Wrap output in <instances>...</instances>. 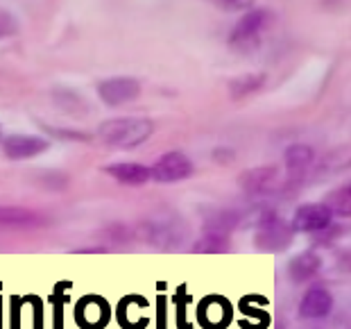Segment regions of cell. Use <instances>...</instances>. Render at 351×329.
I'll return each instance as SVG.
<instances>
[{"mask_svg":"<svg viewBox=\"0 0 351 329\" xmlns=\"http://www.w3.org/2000/svg\"><path fill=\"white\" fill-rule=\"evenodd\" d=\"M152 132L154 123L150 118H111L98 127L100 141H104L107 146L123 148V150L143 146L152 137Z\"/></svg>","mask_w":351,"mask_h":329,"instance_id":"obj_1","label":"cell"},{"mask_svg":"<svg viewBox=\"0 0 351 329\" xmlns=\"http://www.w3.org/2000/svg\"><path fill=\"white\" fill-rule=\"evenodd\" d=\"M141 231L156 248H173V245L184 241L186 234H189V227H186V220L177 212L161 209V212H154L150 218H145Z\"/></svg>","mask_w":351,"mask_h":329,"instance_id":"obj_2","label":"cell"},{"mask_svg":"<svg viewBox=\"0 0 351 329\" xmlns=\"http://www.w3.org/2000/svg\"><path fill=\"white\" fill-rule=\"evenodd\" d=\"M272 14L267 10H250L245 16L238 21L236 27L229 34V46L243 55H252L254 50L261 48V34L270 25Z\"/></svg>","mask_w":351,"mask_h":329,"instance_id":"obj_3","label":"cell"},{"mask_svg":"<svg viewBox=\"0 0 351 329\" xmlns=\"http://www.w3.org/2000/svg\"><path fill=\"white\" fill-rule=\"evenodd\" d=\"M293 227L290 223L281 220L270 209H263L256 216V245L267 252H281L293 241Z\"/></svg>","mask_w":351,"mask_h":329,"instance_id":"obj_4","label":"cell"},{"mask_svg":"<svg viewBox=\"0 0 351 329\" xmlns=\"http://www.w3.org/2000/svg\"><path fill=\"white\" fill-rule=\"evenodd\" d=\"M193 170H195V166H193L189 155L182 150H170L154 161V166L150 168V179L159 184H173V182H182V179H189L193 175Z\"/></svg>","mask_w":351,"mask_h":329,"instance_id":"obj_5","label":"cell"},{"mask_svg":"<svg viewBox=\"0 0 351 329\" xmlns=\"http://www.w3.org/2000/svg\"><path fill=\"white\" fill-rule=\"evenodd\" d=\"M141 95V82L130 76L104 78L98 82V98L109 107H121Z\"/></svg>","mask_w":351,"mask_h":329,"instance_id":"obj_6","label":"cell"},{"mask_svg":"<svg viewBox=\"0 0 351 329\" xmlns=\"http://www.w3.org/2000/svg\"><path fill=\"white\" fill-rule=\"evenodd\" d=\"M50 148V144L43 137H34V134H7L3 139V155L7 159L23 161V159H34V157L43 155Z\"/></svg>","mask_w":351,"mask_h":329,"instance_id":"obj_7","label":"cell"},{"mask_svg":"<svg viewBox=\"0 0 351 329\" xmlns=\"http://www.w3.org/2000/svg\"><path fill=\"white\" fill-rule=\"evenodd\" d=\"M331 220L333 214L328 212L324 203H311L297 207L293 220H290V227H293V231H300V234H317V231L331 225Z\"/></svg>","mask_w":351,"mask_h":329,"instance_id":"obj_8","label":"cell"},{"mask_svg":"<svg viewBox=\"0 0 351 329\" xmlns=\"http://www.w3.org/2000/svg\"><path fill=\"white\" fill-rule=\"evenodd\" d=\"M333 309V295L322 286H313L304 293L300 302V316L308 320L326 318Z\"/></svg>","mask_w":351,"mask_h":329,"instance_id":"obj_9","label":"cell"},{"mask_svg":"<svg viewBox=\"0 0 351 329\" xmlns=\"http://www.w3.org/2000/svg\"><path fill=\"white\" fill-rule=\"evenodd\" d=\"M109 320V306L98 295H86L77 304V323L84 329H102Z\"/></svg>","mask_w":351,"mask_h":329,"instance_id":"obj_10","label":"cell"},{"mask_svg":"<svg viewBox=\"0 0 351 329\" xmlns=\"http://www.w3.org/2000/svg\"><path fill=\"white\" fill-rule=\"evenodd\" d=\"M104 173L114 177L118 184L125 186H143L150 182V168L136 161H116L104 166Z\"/></svg>","mask_w":351,"mask_h":329,"instance_id":"obj_11","label":"cell"},{"mask_svg":"<svg viewBox=\"0 0 351 329\" xmlns=\"http://www.w3.org/2000/svg\"><path fill=\"white\" fill-rule=\"evenodd\" d=\"M319 268H322V257L313 250H304L290 259L288 275L295 284H302V282H308L311 277H315L319 273Z\"/></svg>","mask_w":351,"mask_h":329,"instance_id":"obj_12","label":"cell"},{"mask_svg":"<svg viewBox=\"0 0 351 329\" xmlns=\"http://www.w3.org/2000/svg\"><path fill=\"white\" fill-rule=\"evenodd\" d=\"M276 177H279V173H276L274 166H265V168H252L247 170L243 177H241V184L243 189L247 193H254V196H258V193H265L270 191Z\"/></svg>","mask_w":351,"mask_h":329,"instance_id":"obj_13","label":"cell"},{"mask_svg":"<svg viewBox=\"0 0 351 329\" xmlns=\"http://www.w3.org/2000/svg\"><path fill=\"white\" fill-rule=\"evenodd\" d=\"M43 216L25 207H0V227H39Z\"/></svg>","mask_w":351,"mask_h":329,"instance_id":"obj_14","label":"cell"},{"mask_svg":"<svg viewBox=\"0 0 351 329\" xmlns=\"http://www.w3.org/2000/svg\"><path fill=\"white\" fill-rule=\"evenodd\" d=\"M283 161H286V168L290 175H302L304 170H308L311 163L315 161V150L306 144H295L283 155Z\"/></svg>","mask_w":351,"mask_h":329,"instance_id":"obj_15","label":"cell"},{"mask_svg":"<svg viewBox=\"0 0 351 329\" xmlns=\"http://www.w3.org/2000/svg\"><path fill=\"white\" fill-rule=\"evenodd\" d=\"M52 100L59 109H64L66 114H73V116H82L88 111V104L86 100L82 98L77 91H73V89H57L55 93H52Z\"/></svg>","mask_w":351,"mask_h":329,"instance_id":"obj_16","label":"cell"},{"mask_svg":"<svg viewBox=\"0 0 351 329\" xmlns=\"http://www.w3.org/2000/svg\"><path fill=\"white\" fill-rule=\"evenodd\" d=\"M263 84H265V73H247V76L234 78L229 82V93L234 100H241L247 98L250 93L258 91Z\"/></svg>","mask_w":351,"mask_h":329,"instance_id":"obj_17","label":"cell"},{"mask_svg":"<svg viewBox=\"0 0 351 329\" xmlns=\"http://www.w3.org/2000/svg\"><path fill=\"white\" fill-rule=\"evenodd\" d=\"M229 250V234H220V231H204V236L193 245V252L202 254H215Z\"/></svg>","mask_w":351,"mask_h":329,"instance_id":"obj_18","label":"cell"},{"mask_svg":"<svg viewBox=\"0 0 351 329\" xmlns=\"http://www.w3.org/2000/svg\"><path fill=\"white\" fill-rule=\"evenodd\" d=\"M328 212L338 214V216H349V186H340L338 191H333L331 196L326 198Z\"/></svg>","mask_w":351,"mask_h":329,"instance_id":"obj_19","label":"cell"},{"mask_svg":"<svg viewBox=\"0 0 351 329\" xmlns=\"http://www.w3.org/2000/svg\"><path fill=\"white\" fill-rule=\"evenodd\" d=\"M21 30L19 19L14 16L12 12H7L0 7V39H7V36H14Z\"/></svg>","mask_w":351,"mask_h":329,"instance_id":"obj_20","label":"cell"},{"mask_svg":"<svg viewBox=\"0 0 351 329\" xmlns=\"http://www.w3.org/2000/svg\"><path fill=\"white\" fill-rule=\"evenodd\" d=\"M215 7H220L222 12H243L254 10V3L250 0H220V3H215Z\"/></svg>","mask_w":351,"mask_h":329,"instance_id":"obj_21","label":"cell"},{"mask_svg":"<svg viewBox=\"0 0 351 329\" xmlns=\"http://www.w3.org/2000/svg\"><path fill=\"white\" fill-rule=\"evenodd\" d=\"M340 234H342V229H340L338 225H333V223H331V225H328L326 229L317 231V234H313V236H315V241H317L319 245H331L333 238H338Z\"/></svg>","mask_w":351,"mask_h":329,"instance_id":"obj_22","label":"cell"},{"mask_svg":"<svg viewBox=\"0 0 351 329\" xmlns=\"http://www.w3.org/2000/svg\"><path fill=\"white\" fill-rule=\"evenodd\" d=\"M48 132H52L55 137L59 139H69V141H88L91 137H88L86 132H71V130H50L48 127Z\"/></svg>","mask_w":351,"mask_h":329,"instance_id":"obj_23","label":"cell"},{"mask_svg":"<svg viewBox=\"0 0 351 329\" xmlns=\"http://www.w3.org/2000/svg\"><path fill=\"white\" fill-rule=\"evenodd\" d=\"M0 137H3V130H0Z\"/></svg>","mask_w":351,"mask_h":329,"instance_id":"obj_24","label":"cell"}]
</instances>
